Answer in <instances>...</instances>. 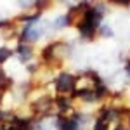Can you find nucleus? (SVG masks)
Returning a JSON list of instances; mask_svg holds the SVG:
<instances>
[{"label":"nucleus","instance_id":"1","mask_svg":"<svg viewBox=\"0 0 130 130\" xmlns=\"http://www.w3.org/2000/svg\"><path fill=\"white\" fill-rule=\"evenodd\" d=\"M104 80L101 78L95 71L87 70L82 71L80 75L76 76V87H75V92H73V97H76L82 92H89V90H95L99 85H102Z\"/></svg>","mask_w":130,"mask_h":130},{"label":"nucleus","instance_id":"2","mask_svg":"<svg viewBox=\"0 0 130 130\" xmlns=\"http://www.w3.org/2000/svg\"><path fill=\"white\" fill-rule=\"evenodd\" d=\"M90 7H92V5H90L87 0H82V2H78L76 5H71L70 9L66 10L68 24H70V26H75V28H78L82 23H83V19L87 18Z\"/></svg>","mask_w":130,"mask_h":130},{"label":"nucleus","instance_id":"3","mask_svg":"<svg viewBox=\"0 0 130 130\" xmlns=\"http://www.w3.org/2000/svg\"><path fill=\"white\" fill-rule=\"evenodd\" d=\"M52 82H54L56 94H70V95H73L75 87H76V76L71 75L70 71H61Z\"/></svg>","mask_w":130,"mask_h":130},{"label":"nucleus","instance_id":"4","mask_svg":"<svg viewBox=\"0 0 130 130\" xmlns=\"http://www.w3.org/2000/svg\"><path fill=\"white\" fill-rule=\"evenodd\" d=\"M78 115V113H76ZM76 115L66 116V115H57L56 116V130H80Z\"/></svg>","mask_w":130,"mask_h":130},{"label":"nucleus","instance_id":"5","mask_svg":"<svg viewBox=\"0 0 130 130\" xmlns=\"http://www.w3.org/2000/svg\"><path fill=\"white\" fill-rule=\"evenodd\" d=\"M14 54L18 56L21 64H28L35 57V52H33L31 43H23V42H18V47L14 49Z\"/></svg>","mask_w":130,"mask_h":130},{"label":"nucleus","instance_id":"6","mask_svg":"<svg viewBox=\"0 0 130 130\" xmlns=\"http://www.w3.org/2000/svg\"><path fill=\"white\" fill-rule=\"evenodd\" d=\"M12 87H14L12 78H9V76H7V73L4 71V68L0 66V92H7V90L12 89Z\"/></svg>","mask_w":130,"mask_h":130},{"label":"nucleus","instance_id":"7","mask_svg":"<svg viewBox=\"0 0 130 130\" xmlns=\"http://www.w3.org/2000/svg\"><path fill=\"white\" fill-rule=\"evenodd\" d=\"M97 35H99L101 38H113L115 31H113V28H111L109 24H101L99 30H97Z\"/></svg>","mask_w":130,"mask_h":130},{"label":"nucleus","instance_id":"8","mask_svg":"<svg viewBox=\"0 0 130 130\" xmlns=\"http://www.w3.org/2000/svg\"><path fill=\"white\" fill-rule=\"evenodd\" d=\"M12 56H14V50L12 49H9V47H0V66L5 64Z\"/></svg>","mask_w":130,"mask_h":130},{"label":"nucleus","instance_id":"9","mask_svg":"<svg viewBox=\"0 0 130 130\" xmlns=\"http://www.w3.org/2000/svg\"><path fill=\"white\" fill-rule=\"evenodd\" d=\"M52 24H54V30H62V28H68V26H70V24H68V19H66V14L59 16Z\"/></svg>","mask_w":130,"mask_h":130},{"label":"nucleus","instance_id":"10","mask_svg":"<svg viewBox=\"0 0 130 130\" xmlns=\"http://www.w3.org/2000/svg\"><path fill=\"white\" fill-rule=\"evenodd\" d=\"M50 5H52V0H35V4H33V7L37 10H40V12L47 10Z\"/></svg>","mask_w":130,"mask_h":130},{"label":"nucleus","instance_id":"11","mask_svg":"<svg viewBox=\"0 0 130 130\" xmlns=\"http://www.w3.org/2000/svg\"><path fill=\"white\" fill-rule=\"evenodd\" d=\"M16 2H18V5L21 9H30L31 5L35 4V0H16Z\"/></svg>","mask_w":130,"mask_h":130},{"label":"nucleus","instance_id":"12","mask_svg":"<svg viewBox=\"0 0 130 130\" xmlns=\"http://www.w3.org/2000/svg\"><path fill=\"white\" fill-rule=\"evenodd\" d=\"M111 4H115V5H121V7H128L130 5V0H109Z\"/></svg>","mask_w":130,"mask_h":130},{"label":"nucleus","instance_id":"13","mask_svg":"<svg viewBox=\"0 0 130 130\" xmlns=\"http://www.w3.org/2000/svg\"><path fill=\"white\" fill-rule=\"evenodd\" d=\"M0 130H10V127L5 125V123H0Z\"/></svg>","mask_w":130,"mask_h":130}]
</instances>
